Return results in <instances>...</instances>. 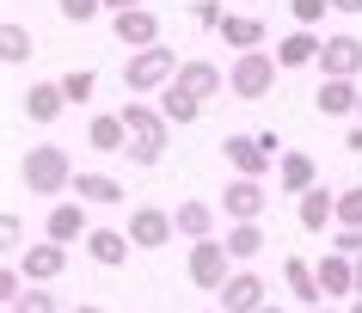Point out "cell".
I'll list each match as a JSON object with an SVG mask.
<instances>
[{
    "label": "cell",
    "instance_id": "cell-15",
    "mask_svg": "<svg viewBox=\"0 0 362 313\" xmlns=\"http://www.w3.org/2000/svg\"><path fill=\"white\" fill-rule=\"evenodd\" d=\"M86 234H93V228H86V203H56V209H49V221H43V240H56V246H86Z\"/></svg>",
    "mask_w": 362,
    "mask_h": 313
},
{
    "label": "cell",
    "instance_id": "cell-45",
    "mask_svg": "<svg viewBox=\"0 0 362 313\" xmlns=\"http://www.w3.org/2000/svg\"><path fill=\"white\" fill-rule=\"evenodd\" d=\"M264 313H283V307H264Z\"/></svg>",
    "mask_w": 362,
    "mask_h": 313
},
{
    "label": "cell",
    "instance_id": "cell-12",
    "mask_svg": "<svg viewBox=\"0 0 362 313\" xmlns=\"http://www.w3.org/2000/svg\"><path fill=\"white\" fill-rule=\"evenodd\" d=\"M19 271H25V283H56V276L68 271V246H56V240L25 246V252H19Z\"/></svg>",
    "mask_w": 362,
    "mask_h": 313
},
{
    "label": "cell",
    "instance_id": "cell-24",
    "mask_svg": "<svg viewBox=\"0 0 362 313\" xmlns=\"http://www.w3.org/2000/svg\"><path fill=\"white\" fill-rule=\"evenodd\" d=\"M86 148H93V154H129V129H123V117H117V111L93 117V123H86Z\"/></svg>",
    "mask_w": 362,
    "mask_h": 313
},
{
    "label": "cell",
    "instance_id": "cell-14",
    "mask_svg": "<svg viewBox=\"0 0 362 313\" xmlns=\"http://www.w3.org/2000/svg\"><path fill=\"white\" fill-rule=\"evenodd\" d=\"M172 86H178V93L185 98H197V105H209L215 93H221V86H228V74H221V68H215V61H185V68H178V80H172Z\"/></svg>",
    "mask_w": 362,
    "mask_h": 313
},
{
    "label": "cell",
    "instance_id": "cell-3",
    "mask_svg": "<svg viewBox=\"0 0 362 313\" xmlns=\"http://www.w3.org/2000/svg\"><path fill=\"white\" fill-rule=\"evenodd\" d=\"M178 68H185V61L172 56L166 43H153V49H135V56L123 61V93H166L172 80H178Z\"/></svg>",
    "mask_w": 362,
    "mask_h": 313
},
{
    "label": "cell",
    "instance_id": "cell-29",
    "mask_svg": "<svg viewBox=\"0 0 362 313\" xmlns=\"http://www.w3.org/2000/svg\"><path fill=\"white\" fill-rule=\"evenodd\" d=\"M160 111H166V123H178V129L203 117V105H197V98H185L178 86H166V93H160Z\"/></svg>",
    "mask_w": 362,
    "mask_h": 313
},
{
    "label": "cell",
    "instance_id": "cell-10",
    "mask_svg": "<svg viewBox=\"0 0 362 313\" xmlns=\"http://www.w3.org/2000/svg\"><path fill=\"white\" fill-rule=\"evenodd\" d=\"M276 191H283V196H295V203H301L307 191H320V166H313V154L288 148V154L276 160Z\"/></svg>",
    "mask_w": 362,
    "mask_h": 313
},
{
    "label": "cell",
    "instance_id": "cell-28",
    "mask_svg": "<svg viewBox=\"0 0 362 313\" xmlns=\"http://www.w3.org/2000/svg\"><path fill=\"white\" fill-rule=\"evenodd\" d=\"M31 49H37V43H31V31H25V25H0V61H6V68H19V61H31Z\"/></svg>",
    "mask_w": 362,
    "mask_h": 313
},
{
    "label": "cell",
    "instance_id": "cell-36",
    "mask_svg": "<svg viewBox=\"0 0 362 313\" xmlns=\"http://www.w3.org/2000/svg\"><path fill=\"white\" fill-rule=\"evenodd\" d=\"M332 252H344V258H362V228H338Z\"/></svg>",
    "mask_w": 362,
    "mask_h": 313
},
{
    "label": "cell",
    "instance_id": "cell-40",
    "mask_svg": "<svg viewBox=\"0 0 362 313\" xmlns=\"http://www.w3.org/2000/svg\"><path fill=\"white\" fill-rule=\"evenodd\" d=\"M344 148H350V154H362V123L350 129V136H344Z\"/></svg>",
    "mask_w": 362,
    "mask_h": 313
},
{
    "label": "cell",
    "instance_id": "cell-32",
    "mask_svg": "<svg viewBox=\"0 0 362 313\" xmlns=\"http://www.w3.org/2000/svg\"><path fill=\"white\" fill-rule=\"evenodd\" d=\"M325 6H332V0H288V13H295V31H313V25L325 19Z\"/></svg>",
    "mask_w": 362,
    "mask_h": 313
},
{
    "label": "cell",
    "instance_id": "cell-6",
    "mask_svg": "<svg viewBox=\"0 0 362 313\" xmlns=\"http://www.w3.org/2000/svg\"><path fill=\"white\" fill-rule=\"evenodd\" d=\"M228 264H233V258H228V246H221V240H197L185 271H191L197 289H215V295H221V289H228V276H233Z\"/></svg>",
    "mask_w": 362,
    "mask_h": 313
},
{
    "label": "cell",
    "instance_id": "cell-43",
    "mask_svg": "<svg viewBox=\"0 0 362 313\" xmlns=\"http://www.w3.org/2000/svg\"><path fill=\"white\" fill-rule=\"evenodd\" d=\"M307 313H332V307H307Z\"/></svg>",
    "mask_w": 362,
    "mask_h": 313
},
{
    "label": "cell",
    "instance_id": "cell-31",
    "mask_svg": "<svg viewBox=\"0 0 362 313\" xmlns=\"http://www.w3.org/2000/svg\"><path fill=\"white\" fill-rule=\"evenodd\" d=\"M338 228H362V184L338 191Z\"/></svg>",
    "mask_w": 362,
    "mask_h": 313
},
{
    "label": "cell",
    "instance_id": "cell-35",
    "mask_svg": "<svg viewBox=\"0 0 362 313\" xmlns=\"http://www.w3.org/2000/svg\"><path fill=\"white\" fill-rule=\"evenodd\" d=\"M191 19L203 25V31H221V19H228V13H221V0H191Z\"/></svg>",
    "mask_w": 362,
    "mask_h": 313
},
{
    "label": "cell",
    "instance_id": "cell-38",
    "mask_svg": "<svg viewBox=\"0 0 362 313\" xmlns=\"http://www.w3.org/2000/svg\"><path fill=\"white\" fill-rule=\"evenodd\" d=\"M332 13H344V19H362V0H332Z\"/></svg>",
    "mask_w": 362,
    "mask_h": 313
},
{
    "label": "cell",
    "instance_id": "cell-7",
    "mask_svg": "<svg viewBox=\"0 0 362 313\" xmlns=\"http://www.w3.org/2000/svg\"><path fill=\"white\" fill-rule=\"evenodd\" d=\"M264 209H270L264 178H233L228 191H221V215L228 221H264Z\"/></svg>",
    "mask_w": 362,
    "mask_h": 313
},
{
    "label": "cell",
    "instance_id": "cell-39",
    "mask_svg": "<svg viewBox=\"0 0 362 313\" xmlns=\"http://www.w3.org/2000/svg\"><path fill=\"white\" fill-rule=\"evenodd\" d=\"M135 6H148V0H105V13H111V19H117V13H135Z\"/></svg>",
    "mask_w": 362,
    "mask_h": 313
},
{
    "label": "cell",
    "instance_id": "cell-44",
    "mask_svg": "<svg viewBox=\"0 0 362 313\" xmlns=\"http://www.w3.org/2000/svg\"><path fill=\"white\" fill-rule=\"evenodd\" d=\"M74 313H98V307H74Z\"/></svg>",
    "mask_w": 362,
    "mask_h": 313
},
{
    "label": "cell",
    "instance_id": "cell-18",
    "mask_svg": "<svg viewBox=\"0 0 362 313\" xmlns=\"http://www.w3.org/2000/svg\"><path fill=\"white\" fill-rule=\"evenodd\" d=\"M356 105H362L356 80H320V93H313V111L320 117H356Z\"/></svg>",
    "mask_w": 362,
    "mask_h": 313
},
{
    "label": "cell",
    "instance_id": "cell-25",
    "mask_svg": "<svg viewBox=\"0 0 362 313\" xmlns=\"http://www.w3.org/2000/svg\"><path fill=\"white\" fill-rule=\"evenodd\" d=\"M320 49H325L320 31H288L276 43V68H307V61H320Z\"/></svg>",
    "mask_w": 362,
    "mask_h": 313
},
{
    "label": "cell",
    "instance_id": "cell-16",
    "mask_svg": "<svg viewBox=\"0 0 362 313\" xmlns=\"http://www.w3.org/2000/svg\"><path fill=\"white\" fill-rule=\"evenodd\" d=\"M313 271H320V295H325V301H344V295H356V258L325 252Z\"/></svg>",
    "mask_w": 362,
    "mask_h": 313
},
{
    "label": "cell",
    "instance_id": "cell-42",
    "mask_svg": "<svg viewBox=\"0 0 362 313\" xmlns=\"http://www.w3.org/2000/svg\"><path fill=\"white\" fill-rule=\"evenodd\" d=\"M350 313H362V301H350Z\"/></svg>",
    "mask_w": 362,
    "mask_h": 313
},
{
    "label": "cell",
    "instance_id": "cell-21",
    "mask_svg": "<svg viewBox=\"0 0 362 313\" xmlns=\"http://www.w3.org/2000/svg\"><path fill=\"white\" fill-rule=\"evenodd\" d=\"M74 203H86V209H117L123 203V184L111 172H80L74 178Z\"/></svg>",
    "mask_w": 362,
    "mask_h": 313
},
{
    "label": "cell",
    "instance_id": "cell-23",
    "mask_svg": "<svg viewBox=\"0 0 362 313\" xmlns=\"http://www.w3.org/2000/svg\"><path fill=\"white\" fill-rule=\"evenodd\" d=\"M295 215H301V234H325V228H338V196L320 184V191L301 196V209H295Z\"/></svg>",
    "mask_w": 362,
    "mask_h": 313
},
{
    "label": "cell",
    "instance_id": "cell-1",
    "mask_svg": "<svg viewBox=\"0 0 362 313\" xmlns=\"http://www.w3.org/2000/svg\"><path fill=\"white\" fill-rule=\"evenodd\" d=\"M117 117H123V129H129V160H135V166H160V160H166V129H172V123H166L160 105L129 98Z\"/></svg>",
    "mask_w": 362,
    "mask_h": 313
},
{
    "label": "cell",
    "instance_id": "cell-26",
    "mask_svg": "<svg viewBox=\"0 0 362 313\" xmlns=\"http://www.w3.org/2000/svg\"><path fill=\"white\" fill-rule=\"evenodd\" d=\"M221 246H228L233 264H252V258L264 252V228H258V221H228V240H221Z\"/></svg>",
    "mask_w": 362,
    "mask_h": 313
},
{
    "label": "cell",
    "instance_id": "cell-8",
    "mask_svg": "<svg viewBox=\"0 0 362 313\" xmlns=\"http://www.w3.org/2000/svg\"><path fill=\"white\" fill-rule=\"evenodd\" d=\"M320 74H325V80H356V74H362V37H356V31L325 37V49H320Z\"/></svg>",
    "mask_w": 362,
    "mask_h": 313
},
{
    "label": "cell",
    "instance_id": "cell-27",
    "mask_svg": "<svg viewBox=\"0 0 362 313\" xmlns=\"http://www.w3.org/2000/svg\"><path fill=\"white\" fill-rule=\"evenodd\" d=\"M172 221H178V234L191 240V246H197V240H215V209H209V203H197V196H191V203H178Z\"/></svg>",
    "mask_w": 362,
    "mask_h": 313
},
{
    "label": "cell",
    "instance_id": "cell-5",
    "mask_svg": "<svg viewBox=\"0 0 362 313\" xmlns=\"http://www.w3.org/2000/svg\"><path fill=\"white\" fill-rule=\"evenodd\" d=\"M123 234L135 240V252H160V246H172V240H178V221H172V209L141 203V209H129V228H123Z\"/></svg>",
    "mask_w": 362,
    "mask_h": 313
},
{
    "label": "cell",
    "instance_id": "cell-4",
    "mask_svg": "<svg viewBox=\"0 0 362 313\" xmlns=\"http://www.w3.org/2000/svg\"><path fill=\"white\" fill-rule=\"evenodd\" d=\"M270 86H276V56L270 49L233 56V68H228V93L233 98H270Z\"/></svg>",
    "mask_w": 362,
    "mask_h": 313
},
{
    "label": "cell",
    "instance_id": "cell-19",
    "mask_svg": "<svg viewBox=\"0 0 362 313\" xmlns=\"http://www.w3.org/2000/svg\"><path fill=\"white\" fill-rule=\"evenodd\" d=\"M215 37H221V43H233V56H252V49H258V43H264L270 31H264V19H252V13H228Z\"/></svg>",
    "mask_w": 362,
    "mask_h": 313
},
{
    "label": "cell",
    "instance_id": "cell-17",
    "mask_svg": "<svg viewBox=\"0 0 362 313\" xmlns=\"http://www.w3.org/2000/svg\"><path fill=\"white\" fill-rule=\"evenodd\" d=\"M111 31H117V43H129V56H135V49H153V43H160V19H153L148 6H135V13H117Z\"/></svg>",
    "mask_w": 362,
    "mask_h": 313
},
{
    "label": "cell",
    "instance_id": "cell-34",
    "mask_svg": "<svg viewBox=\"0 0 362 313\" xmlns=\"http://www.w3.org/2000/svg\"><path fill=\"white\" fill-rule=\"evenodd\" d=\"M13 313H62V307H56V295H49V289H37V283H31V289L19 295V307H13Z\"/></svg>",
    "mask_w": 362,
    "mask_h": 313
},
{
    "label": "cell",
    "instance_id": "cell-20",
    "mask_svg": "<svg viewBox=\"0 0 362 313\" xmlns=\"http://www.w3.org/2000/svg\"><path fill=\"white\" fill-rule=\"evenodd\" d=\"M283 283H288V295L301 301V313H307V307H325V295H320V271H313L307 258H283Z\"/></svg>",
    "mask_w": 362,
    "mask_h": 313
},
{
    "label": "cell",
    "instance_id": "cell-2",
    "mask_svg": "<svg viewBox=\"0 0 362 313\" xmlns=\"http://www.w3.org/2000/svg\"><path fill=\"white\" fill-rule=\"evenodd\" d=\"M19 178H25V191H37V196H62V191H74V160H68V148H56V141H37L31 154L19 160Z\"/></svg>",
    "mask_w": 362,
    "mask_h": 313
},
{
    "label": "cell",
    "instance_id": "cell-47",
    "mask_svg": "<svg viewBox=\"0 0 362 313\" xmlns=\"http://www.w3.org/2000/svg\"><path fill=\"white\" fill-rule=\"evenodd\" d=\"M209 313H221V307H209Z\"/></svg>",
    "mask_w": 362,
    "mask_h": 313
},
{
    "label": "cell",
    "instance_id": "cell-46",
    "mask_svg": "<svg viewBox=\"0 0 362 313\" xmlns=\"http://www.w3.org/2000/svg\"><path fill=\"white\" fill-rule=\"evenodd\" d=\"M356 117H362V105H356Z\"/></svg>",
    "mask_w": 362,
    "mask_h": 313
},
{
    "label": "cell",
    "instance_id": "cell-9",
    "mask_svg": "<svg viewBox=\"0 0 362 313\" xmlns=\"http://www.w3.org/2000/svg\"><path fill=\"white\" fill-rule=\"evenodd\" d=\"M270 307V283L258 271H233L221 289V313H264Z\"/></svg>",
    "mask_w": 362,
    "mask_h": 313
},
{
    "label": "cell",
    "instance_id": "cell-33",
    "mask_svg": "<svg viewBox=\"0 0 362 313\" xmlns=\"http://www.w3.org/2000/svg\"><path fill=\"white\" fill-rule=\"evenodd\" d=\"M56 6H62V19H68V25H93L98 13H105V0H56Z\"/></svg>",
    "mask_w": 362,
    "mask_h": 313
},
{
    "label": "cell",
    "instance_id": "cell-41",
    "mask_svg": "<svg viewBox=\"0 0 362 313\" xmlns=\"http://www.w3.org/2000/svg\"><path fill=\"white\" fill-rule=\"evenodd\" d=\"M356 301H362V258H356Z\"/></svg>",
    "mask_w": 362,
    "mask_h": 313
},
{
    "label": "cell",
    "instance_id": "cell-30",
    "mask_svg": "<svg viewBox=\"0 0 362 313\" xmlns=\"http://www.w3.org/2000/svg\"><path fill=\"white\" fill-rule=\"evenodd\" d=\"M93 86H98L93 68H68V74H62V93H68V105H86V98H93Z\"/></svg>",
    "mask_w": 362,
    "mask_h": 313
},
{
    "label": "cell",
    "instance_id": "cell-11",
    "mask_svg": "<svg viewBox=\"0 0 362 313\" xmlns=\"http://www.w3.org/2000/svg\"><path fill=\"white\" fill-rule=\"evenodd\" d=\"M19 105H25V117L37 123V129H49V123L68 111V93H62V80H31Z\"/></svg>",
    "mask_w": 362,
    "mask_h": 313
},
{
    "label": "cell",
    "instance_id": "cell-22",
    "mask_svg": "<svg viewBox=\"0 0 362 313\" xmlns=\"http://www.w3.org/2000/svg\"><path fill=\"white\" fill-rule=\"evenodd\" d=\"M129 246H135V240L123 234V228H93V234H86V258L105 264V271H117V264L129 258Z\"/></svg>",
    "mask_w": 362,
    "mask_h": 313
},
{
    "label": "cell",
    "instance_id": "cell-37",
    "mask_svg": "<svg viewBox=\"0 0 362 313\" xmlns=\"http://www.w3.org/2000/svg\"><path fill=\"white\" fill-rule=\"evenodd\" d=\"M0 240H6L13 252H25V221L19 215H0Z\"/></svg>",
    "mask_w": 362,
    "mask_h": 313
},
{
    "label": "cell",
    "instance_id": "cell-13",
    "mask_svg": "<svg viewBox=\"0 0 362 313\" xmlns=\"http://www.w3.org/2000/svg\"><path fill=\"white\" fill-rule=\"evenodd\" d=\"M221 154H228V166H233V178H264L276 160L264 154V141L258 136H228L221 141Z\"/></svg>",
    "mask_w": 362,
    "mask_h": 313
}]
</instances>
